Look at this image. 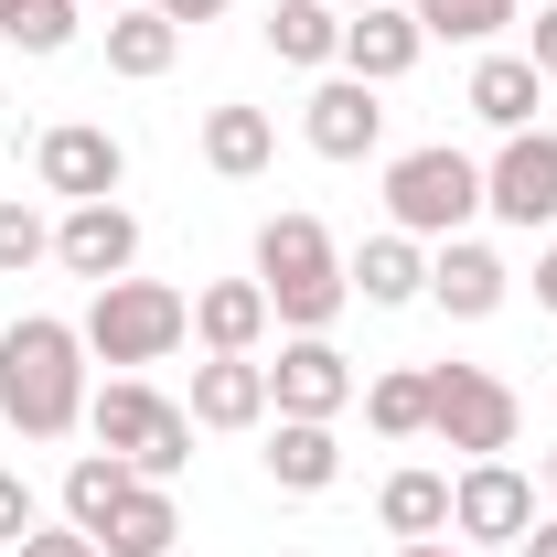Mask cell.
I'll use <instances>...</instances> for the list:
<instances>
[{"label": "cell", "instance_id": "74e56055", "mask_svg": "<svg viewBox=\"0 0 557 557\" xmlns=\"http://www.w3.org/2000/svg\"><path fill=\"white\" fill-rule=\"evenodd\" d=\"M547 493H557V450H547Z\"/></svg>", "mask_w": 557, "mask_h": 557}, {"label": "cell", "instance_id": "30bf717a", "mask_svg": "<svg viewBox=\"0 0 557 557\" xmlns=\"http://www.w3.org/2000/svg\"><path fill=\"white\" fill-rule=\"evenodd\" d=\"M354 397V364L322 333H300V344H278V364H269V408L278 418H333Z\"/></svg>", "mask_w": 557, "mask_h": 557}, {"label": "cell", "instance_id": "836d02e7", "mask_svg": "<svg viewBox=\"0 0 557 557\" xmlns=\"http://www.w3.org/2000/svg\"><path fill=\"white\" fill-rule=\"evenodd\" d=\"M515 547H525V557H557V515H547V525H525Z\"/></svg>", "mask_w": 557, "mask_h": 557}, {"label": "cell", "instance_id": "e0dca14e", "mask_svg": "<svg viewBox=\"0 0 557 557\" xmlns=\"http://www.w3.org/2000/svg\"><path fill=\"white\" fill-rule=\"evenodd\" d=\"M333 472H344V440H333V418H278V440H269V483H278V493H333Z\"/></svg>", "mask_w": 557, "mask_h": 557}, {"label": "cell", "instance_id": "9a60e30c", "mask_svg": "<svg viewBox=\"0 0 557 557\" xmlns=\"http://www.w3.org/2000/svg\"><path fill=\"white\" fill-rule=\"evenodd\" d=\"M504 258H493V247H472V236H450V247H440V258H429V300H440V311H461V322H483V311H504Z\"/></svg>", "mask_w": 557, "mask_h": 557}, {"label": "cell", "instance_id": "8fae6325", "mask_svg": "<svg viewBox=\"0 0 557 557\" xmlns=\"http://www.w3.org/2000/svg\"><path fill=\"white\" fill-rule=\"evenodd\" d=\"M54 258H65L75 278H129V258H139V214L129 205H65V225H54Z\"/></svg>", "mask_w": 557, "mask_h": 557}, {"label": "cell", "instance_id": "d6a6232c", "mask_svg": "<svg viewBox=\"0 0 557 557\" xmlns=\"http://www.w3.org/2000/svg\"><path fill=\"white\" fill-rule=\"evenodd\" d=\"M150 11H161V22H214L225 0H150Z\"/></svg>", "mask_w": 557, "mask_h": 557}, {"label": "cell", "instance_id": "277c9868", "mask_svg": "<svg viewBox=\"0 0 557 557\" xmlns=\"http://www.w3.org/2000/svg\"><path fill=\"white\" fill-rule=\"evenodd\" d=\"M86 418H97V450H119L139 483H172V472L194 461V408H172V397L139 386V375H119Z\"/></svg>", "mask_w": 557, "mask_h": 557}, {"label": "cell", "instance_id": "52a82bcc", "mask_svg": "<svg viewBox=\"0 0 557 557\" xmlns=\"http://www.w3.org/2000/svg\"><path fill=\"white\" fill-rule=\"evenodd\" d=\"M33 172H44V194H65V205H108V194L129 183V150L97 129V119H65V129H44Z\"/></svg>", "mask_w": 557, "mask_h": 557}, {"label": "cell", "instance_id": "d590c367", "mask_svg": "<svg viewBox=\"0 0 557 557\" xmlns=\"http://www.w3.org/2000/svg\"><path fill=\"white\" fill-rule=\"evenodd\" d=\"M397 557H461V547H440V536H418V547H397Z\"/></svg>", "mask_w": 557, "mask_h": 557}, {"label": "cell", "instance_id": "f1b7e54d", "mask_svg": "<svg viewBox=\"0 0 557 557\" xmlns=\"http://www.w3.org/2000/svg\"><path fill=\"white\" fill-rule=\"evenodd\" d=\"M33 258H54V225L33 205H0V278H22Z\"/></svg>", "mask_w": 557, "mask_h": 557}, {"label": "cell", "instance_id": "4316f807", "mask_svg": "<svg viewBox=\"0 0 557 557\" xmlns=\"http://www.w3.org/2000/svg\"><path fill=\"white\" fill-rule=\"evenodd\" d=\"M364 418H375V440H429V375H375Z\"/></svg>", "mask_w": 557, "mask_h": 557}, {"label": "cell", "instance_id": "7c38bea8", "mask_svg": "<svg viewBox=\"0 0 557 557\" xmlns=\"http://www.w3.org/2000/svg\"><path fill=\"white\" fill-rule=\"evenodd\" d=\"M300 129H311V150H322V161H364V150H375V129H386V108H375V86H364V75H322Z\"/></svg>", "mask_w": 557, "mask_h": 557}, {"label": "cell", "instance_id": "d4e9b609", "mask_svg": "<svg viewBox=\"0 0 557 557\" xmlns=\"http://www.w3.org/2000/svg\"><path fill=\"white\" fill-rule=\"evenodd\" d=\"M375 515H386V536H408V547H418V536H440V525H450V483H440V472H397Z\"/></svg>", "mask_w": 557, "mask_h": 557}, {"label": "cell", "instance_id": "ffe728a7", "mask_svg": "<svg viewBox=\"0 0 557 557\" xmlns=\"http://www.w3.org/2000/svg\"><path fill=\"white\" fill-rule=\"evenodd\" d=\"M269 54L278 65H344V11H333V0H278L269 11Z\"/></svg>", "mask_w": 557, "mask_h": 557}, {"label": "cell", "instance_id": "7402d4cb", "mask_svg": "<svg viewBox=\"0 0 557 557\" xmlns=\"http://www.w3.org/2000/svg\"><path fill=\"white\" fill-rule=\"evenodd\" d=\"M172 54H183V22H161L150 0L108 22V65H119V75H139V86H150V75H172Z\"/></svg>", "mask_w": 557, "mask_h": 557}, {"label": "cell", "instance_id": "d6986e66", "mask_svg": "<svg viewBox=\"0 0 557 557\" xmlns=\"http://www.w3.org/2000/svg\"><path fill=\"white\" fill-rule=\"evenodd\" d=\"M194 333H205V354H258V333H269V289H258V278H214L205 300H194Z\"/></svg>", "mask_w": 557, "mask_h": 557}, {"label": "cell", "instance_id": "603a6c76", "mask_svg": "<svg viewBox=\"0 0 557 557\" xmlns=\"http://www.w3.org/2000/svg\"><path fill=\"white\" fill-rule=\"evenodd\" d=\"M269 150H278L269 108H214V119H205V161L225 172V183H247V172H269Z\"/></svg>", "mask_w": 557, "mask_h": 557}, {"label": "cell", "instance_id": "f35d334b", "mask_svg": "<svg viewBox=\"0 0 557 557\" xmlns=\"http://www.w3.org/2000/svg\"><path fill=\"white\" fill-rule=\"evenodd\" d=\"M108 11H119V0H108Z\"/></svg>", "mask_w": 557, "mask_h": 557}, {"label": "cell", "instance_id": "ba28073f", "mask_svg": "<svg viewBox=\"0 0 557 557\" xmlns=\"http://www.w3.org/2000/svg\"><path fill=\"white\" fill-rule=\"evenodd\" d=\"M450 525H461L472 547H515V536L536 525V483H525L515 461H472V472L450 483Z\"/></svg>", "mask_w": 557, "mask_h": 557}, {"label": "cell", "instance_id": "484cf974", "mask_svg": "<svg viewBox=\"0 0 557 557\" xmlns=\"http://www.w3.org/2000/svg\"><path fill=\"white\" fill-rule=\"evenodd\" d=\"M408 11H418L429 44H493V33L515 22V0H408Z\"/></svg>", "mask_w": 557, "mask_h": 557}, {"label": "cell", "instance_id": "5bb4252c", "mask_svg": "<svg viewBox=\"0 0 557 557\" xmlns=\"http://www.w3.org/2000/svg\"><path fill=\"white\" fill-rule=\"evenodd\" d=\"M258 418H269V364L258 354L194 364V429H258Z\"/></svg>", "mask_w": 557, "mask_h": 557}, {"label": "cell", "instance_id": "2e32d148", "mask_svg": "<svg viewBox=\"0 0 557 557\" xmlns=\"http://www.w3.org/2000/svg\"><path fill=\"white\" fill-rule=\"evenodd\" d=\"M172 536H183V504H172L161 483H129L119 515L97 525V557H172Z\"/></svg>", "mask_w": 557, "mask_h": 557}, {"label": "cell", "instance_id": "8d00e7d4", "mask_svg": "<svg viewBox=\"0 0 557 557\" xmlns=\"http://www.w3.org/2000/svg\"><path fill=\"white\" fill-rule=\"evenodd\" d=\"M333 11H375V0H333Z\"/></svg>", "mask_w": 557, "mask_h": 557}, {"label": "cell", "instance_id": "e575fe53", "mask_svg": "<svg viewBox=\"0 0 557 557\" xmlns=\"http://www.w3.org/2000/svg\"><path fill=\"white\" fill-rule=\"evenodd\" d=\"M536 300H547V311H557V247H547V258H536Z\"/></svg>", "mask_w": 557, "mask_h": 557}, {"label": "cell", "instance_id": "f546056e", "mask_svg": "<svg viewBox=\"0 0 557 557\" xmlns=\"http://www.w3.org/2000/svg\"><path fill=\"white\" fill-rule=\"evenodd\" d=\"M22 536H33V483L0 472V547H22Z\"/></svg>", "mask_w": 557, "mask_h": 557}, {"label": "cell", "instance_id": "6da1fadb", "mask_svg": "<svg viewBox=\"0 0 557 557\" xmlns=\"http://www.w3.org/2000/svg\"><path fill=\"white\" fill-rule=\"evenodd\" d=\"M0 418L22 440H65L86 418V333L54 322V311H22L0 333Z\"/></svg>", "mask_w": 557, "mask_h": 557}, {"label": "cell", "instance_id": "4dcf8cb0", "mask_svg": "<svg viewBox=\"0 0 557 557\" xmlns=\"http://www.w3.org/2000/svg\"><path fill=\"white\" fill-rule=\"evenodd\" d=\"M525 65H536V75L557 86V11H536V44H525Z\"/></svg>", "mask_w": 557, "mask_h": 557}, {"label": "cell", "instance_id": "4fadbf2b", "mask_svg": "<svg viewBox=\"0 0 557 557\" xmlns=\"http://www.w3.org/2000/svg\"><path fill=\"white\" fill-rule=\"evenodd\" d=\"M418 11H397V0H375V11H344V75H364V86H397V75L418 65Z\"/></svg>", "mask_w": 557, "mask_h": 557}, {"label": "cell", "instance_id": "1f68e13d", "mask_svg": "<svg viewBox=\"0 0 557 557\" xmlns=\"http://www.w3.org/2000/svg\"><path fill=\"white\" fill-rule=\"evenodd\" d=\"M22 557H97V536H75V525L65 536H22Z\"/></svg>", "mask_w": 557, "mask_h": 557}, {"label": "cell", "instance_id": "44dd1931", "mask_svg": "<svg viewBox=\"0 0 557 557\" xmlns=\"http://www.w3.org/2000/svg\"><path fill=\"white\" fill-rule=\"evenodd\" d=\"M344 278L375 300V311H408L418 289H429V258H418V236H364V258H354Z\"/></svg>", "mask_w": 557, "mask_h": 557}, {"label": "cell", "instance_id": "9c48e42d", "mask_svg": "<svg viewBox=\"0 0 557 557\" xmlns=\"http://www.w3.org/2000/svg\"><path fill=\"white\" fill-rule=\"evenodd\" d=\"M483 205L504 214V225H557V139L547 129H515L504 150H493Z\"/></svg>", "mask_w": 557, "mask_h": 557}, {"label": "cell", "instance_id": "7a4b0ae2", "mask_svg": "<svg viewBox=\"0 0 557 557\" xmlns=\"http://www.w3.org/2000/svg\"><path fill=\"white\" fill-rule=\"evenodd\" d=\"M258 289H269V322H289V333H322L354 300L322 214H269V225H258Z\"/></svg>", "mask_w": 557, "mask_h": 557}, {"label": "cell", "instance_id": "8992f818", "mask_svg": "<svg viewBox=\"0 0 557 557\" xmlns=\"http://www.w3.org/2000/svg\"><path fill=\"white\" fill-rule=\"evenodd\" d=\"M515 429H525V408H515L504 375H483V364H429V440H450L472 461H504Z\"/></svg>", "mask_w": 557, "mask_h": 557}, {"label": "cell", "instance_id": "83f0119b", "mask_svg": "<svg viewBox=\"0 0 557 557\" xmlns=\"http://www.w3.org/2000/svg\"><path fill=\"white\" fill-rule=\"evenodd\" d=\"M75 11H86V0H0V33H11L22 54H65V44H75Z\"/></svg>", "mask_w": 557, "mask_h": 557}, {"label": "cell", "instance_id": "ac0fdd59", "mask_svg": "<svg viewBox=\"0 0 557 557\" xmlns=\"http://www.w3.org/2000/svg\"><path fill=\"white\" fill-rule=\"evenodd\" d=\"M536 97H547V75L525 65V54H483V65H472V97H461V108H472V119H493V129L515 139V129H536Z\"/></svg>", "mask_w": 557, "mask_h": 557}, {"label": "cell", "instance_id": "cb8c5ba5", "mask_svg": "<svg viewBox=\"0 0 557 557\" xmlns=\"http://www.w3.org/2000/svg\"><path fill=\"white\" fill-rule=\"evenodd\" d=\"M129 483H139V472L119 461V450H86V461L65 472V515H75V536H97V525L119 515V493H129Z\"/></svg>", "mask_w": 557, "mask_h": 557}, {"label": "cell", "instance_id": "5b68a950", "mask_svg": "<svg viewBox=\"0 0 557 557\" xmlns=\"http://www.w3.org/2000/svg\"><path fill=\"white\" fill-rule=\"evenodd\" d=\"M75 333H86V354H108V364H161V354L194 333V300L161 289V278H108Z\"/></svg>", "mask_w": 557, "mask_h": 557}, {"label": "cell", "instance_id": "3957f363", "mask_svg": "<svg viewBox=\"0 0 557 557\" xmlns=\"http://www.w3.org/2000/svg\"><path fill=\"white\" fill-rule=\"evenodd\" d=\"M386 214H397V236H461V225L483 214V161L450 150V139L397 150V161H386Z\"/></svg>", "mask_w": 557, "mask_h": 557}]
</instances>
